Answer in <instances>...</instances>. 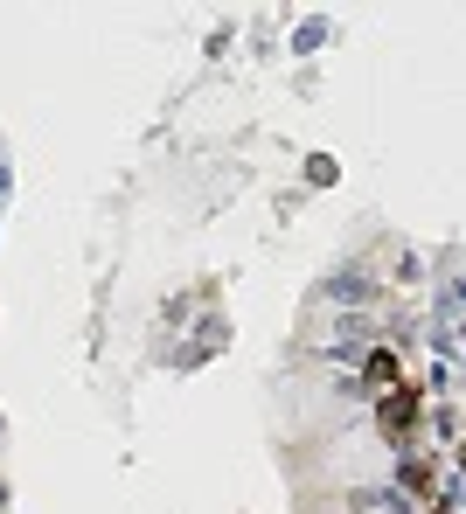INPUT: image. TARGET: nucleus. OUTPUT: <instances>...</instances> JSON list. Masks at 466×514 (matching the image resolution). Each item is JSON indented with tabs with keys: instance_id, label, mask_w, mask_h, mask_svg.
<instances>
[{
	"instance_id": "1",
	"label": "nucleus",
	"mask_w": 466,
	"mask_h": 514,
	"mask_svg": "<svg viewBox=\"0 0 466 514\" xmlns=\"http://www.w3.org/2000/svg\"><path fill=\"white\" fill-rule=\"evenodd\" d=\"M418 410H425V389H418V383H397L390 396H376V431H383L390 445H411Z\"/></svg>"
},
{
	"instance_id": "3",
	"label": "nucleus",
	"mask_w": 466,
	"mask_h": 514,
	"mask_svg": "<svg viewBox=\"0 0 466 514\" xmlns=\"http://www.w3.org/2000/svg\"><path fill=\"white\" fill-rule=\"evenodd\" d=\"M404 494H411V501H439V473H432V459H404Z\"/></svg>"
},
{
	"instance_id": "2",
	"label": "nucleus",
	"mask_w": 466,
	"mask_h": 514,
	"mask_svg": "<svg viewBox=\"0 0 466 514\" xmlns=\"http://www.w3.org/2000/svg\"><path fill=\"white\" fill-rule=\"evenodd\" d=\"M362 376H369V389H376V396H390V389L404 383V362H397V355H390V348H376V355H369V369H362Z\"/></svg>"
},
{
	"instance_id": "4",
	"label": "nucleus",
	"mask_w": 466,
	"mask_h": 514,
	"mask_svg": "<svg viewBox=\"0 0 466 514\" xmlns=\"http://www.w3.org/2000/svg\"><path fill=\"white\" fill-rule=\"evenodd\" d=\"M307 181H313V188H327V181H334V160H327V153H313V160H307Z\"/></svg>"
}]
</instances>
